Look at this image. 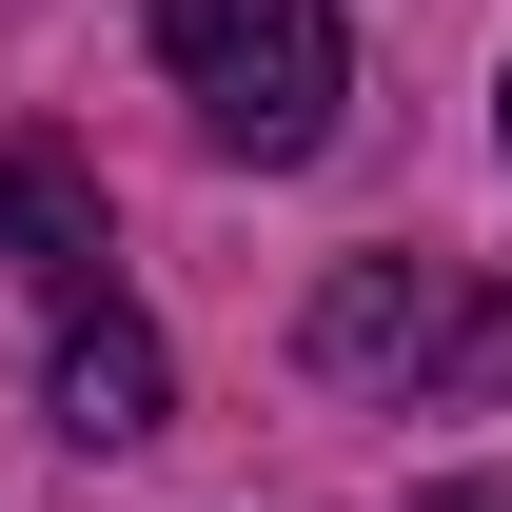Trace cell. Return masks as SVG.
<instances>
[{
    "label": "cell",
    "mask_w": 512,
    "mask_h": 512,
    "mask_svg": "<svg viewBox=\"0 0 512 512\" xmlns=\"http://www.w3.org/2000/svg\"><path fill=\"white\" fill-rule=\"evenodd\" d=\"M335 394H375V414H493L512 394V276H434V256H355L316 316H296Z\"/></svg>",
    "instance_id": "6da1fadb"
},
{
    "label": "cell",
    "mask_w": 512,
    "mask_h": 512,
    "mask_svg": "<svg viewBox=\"0 0 512 512\" xmlns=\"http://www.w3.org/2000/svg\"><path fill=\"white\" fill-rule=\"evenodd\" d=\"M158 79L197 99L217 158H316L355 99V40H335V0H158Z\"/></svg>",
    "instance_id": "7a4b0ae2"
},
{
    "label": "cell",
    "mask_w": 512,
    "mask_h": 512,
    "mask_svg": "<svg viewBox=\"0 0 512 512\" xmlns=\"http://www.w3.org/2000/svg\"><path fill=\"white\" fill-rule=\"evenodd\" d=\"M0 256L40 276V296H119V217H99V178H79L60 138H0Z\"/></svg>",
    "instance_id": "3957f363"
},
{
    "label": "cell",
    "mask_w": 512,
    "mask_h": 512,
    "mask_svg": "<svg viewBox=\"0 0 512 512\" xmlns=\"http://www.w3.org/2000/svg\"><path fill=\"white\" fill-rule=\"evenodd\" d=\"M158 394H178V375H158V335H138L119 296H79V316H60V375H40V414H60L79 453H119V434H158Z\"/></svg>",
    "instance_id": "277c9868"
},
{
    "label": "cell",
    "mask_w": 512,
    "mask_h": 512,
    "mask_svg": "<svg viewBox=\"0 0 512 512\" xmlns=\"http://www.w3.org/2000/svg\"><path fill=\"white\" fill-rule=\"evenodd\" d=\"M414 512H512V473H453V493H414Z\"/></svg>",
    "instance_id": "5b68a950"
}]
</instances>
